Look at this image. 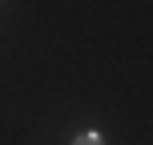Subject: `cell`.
<instances>
[{
	"label": "cell",
	"mask_w": 153,
	"mask_h": 145,
	"mask_svg": "<svg viewBox=\"0 0 153 145\" xmlns=\"http://www.w3.org/2000/svg\"><path fill=\"white\" fill-rule=\"evenodd\" d=\"M73 145H105V137H101L97 129H89V133H81V137H76Z\"/></svg>",
	"instance_id": "1"
}]
</instances>
